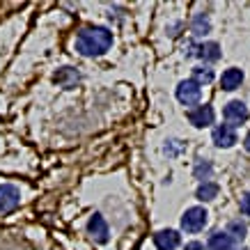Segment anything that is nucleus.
I'll list each match as a JSON object with an SVG mask.
<instances>
[{"label":"nucleus","instance_id":"obj_15","mask_svg":"<svg viewBox=\"0 0 250 250\" xmlns=\"http://www.w3.org/2000/svg\"><path fill=\"white\" fill-rule=\"evenodd\" d=\"M246 232H248V228H246V223H241V220H232L228 225V229H225V234H228L232 241H243V239H246Z\"/></svg>","mask_w":250,"mask_h":250},{"label":"nucleus","instance_id":"obj_4","mask_svg":"<svg viewBox=\"0 0 250 250\" xmlns=\"http://www.w3.org/2000/svg\"><path fill=\"white\" fill-rule=\"evenodd\" d=\"M223 117L228 122V126L234 129V126H239V124L248 120V108H246L243 101H229L228 106L223 108Z\"/></svg>","mask_w":250,"mask_h":250},{"label":"nucleus","instance_id":"obj_6","mask_svg":"<svg viewBox=\"0 0 250 250\" xmlns=\"http://www.w3.org/2000/svg\"><path fill=\"white\" fill-rule=\"evenodd\" d=\"M19 202H21L19 188L12 186V184H2V186H0V213L14 211L16 207H19Z\"/></svg>","mask_w":250,"mask_h":250},{"label":"nucleus","instance_id":"obj_18","mask_svg":"<svg viewBox=\"0 0 250 250\" xmlns=\"http://www.w3.org/2000/svg\"><path fill=\"white\" fill-rule=\"evenodd\" d=\"M184 250H207L205 248V243H200V241H190L184 246Z\"/></svg>","mask_w":250,"mask_h":250},{"label":"nucleus","instance_id":"obj_5","mask_svg":"<svg viewBox=\"0 0 250 250\" xmlns=\"http://www.w3.org/2000/svg\"><path fill=\"white\" fill-rule=\"evenodd\" d=\"M188 122L195 129H207L213 124V108L209 104H200V106L188 110Z\"/></svg>","mask_w":250,"mask_h":250},{"label":"nucleus","instance_id":"obj_1","mask_svg":"<svg viewBox=\"0 0 250 250\" xmlns=\"http://www.w3.org/2000/svg\"><path fill=\"white\" fill-rule=\"evenodd\" d=\"M113 46V32L108 28L94 25V28H83L76 37V51L83 58H99Z\"/></svg>","mask_w":250,"mask_h":250},{"label":"nucleus","instance_id":"obj_10","mask_svg":"<svg viewBox=\"0 0 250 250\" xmlns=\"http://www.w3.org/2000/svg\"><path fill=\"white\" fill-rule=\"evenodd\" d=\"M241 83H243V71L241 69H236V67L225 69V71H223V76H220V87H223L225 92L236 90Z\"/></svg>","mask_w":250,"mask_h":250},{"label":"nucleus","instance_id":"obj_20","mask_svg":"<svg viewBox=\"0 0 250 250\" xmlns=\"http://www.w3.org/2000/svg\"><path fill=\"white\" fill-rule=\"evenodd\" d=\"M243 147H246V149H248V152H250V133H248V136H246V140H243Z\"/></svg>","mask_w":250,"mask_h":250},{"label":"nucleus","instance_id":"obj_8","mask_svg":"<svg viewBox=\"0 0 250 250\" xmlns=\"http://www.w3.org/2000/svg\"><path fill=\"white\" fill-rule=\"evenodd\" d=\"M211 140L216 147H220V149H229V147L236 143V133L232 126H228V124H218V126L211 131Z\"/></svg>","mask_w":250,"mask_h":250},{"label":"nucleus","instance_id":"obj_11","mask_svg":"<svg viewBox=\"0 0 250 250\" xmlns=\"http://www.w3.org/2000/svg\"><path fill=\"white\" fill-rule=\"evenodd\" d=\"M53 81L58 85H62V87H74V85L81 81V76H78V71L76 69H71V67H62L58 74L53 76Z\"/></svg>","mask_w":250,"mask_h":250},{"label":"nucleus","instance_id":"obj_9","mask_svg":"<svg viewBox=\"0 0 250 250\" xmlns=\"http://www.w3.org/2000/svg\"><path fill=\"white\" fill-rule=\"evenodd\" d=\"M87 232H90V236L97 243H106L108 241V223L104 220V216L94 213L90 218V223H87Z\"/></svg>","mask_w":250,"mask_h":250},{"label":"nucleus","instance_id":"obj_12","mask_svg":"<svg viewBox=\"0 0 250 250\" xmlns=\"http://www.w3.org/2000/svg\"><path fill=\"white\" fill-rule=\"evenodd\" d=\"M232 248H234V241L225 232H216L207 241V250H232Z\"/></svg>","mask_w":250,"mask_h":250},{"label":"nucleus","instance_id":"obj_3","mask_svg":"<svg viewBox=\"0 0 250 250\" xmlns=\"http://www.w3.org/2000/svg\"><path fill=\"white\" fill-rule=\"evenodd\" d=\"M200 99H202V87L195 81L186 78V81H182V83L177 85V101L179 104H184V106H188V108H195V106H200Z\"/></svg>","mask_w":250,"mask_h":250},{"label":"nucleus","instance_id":"obj_16","mask_svg":"<svg viewBox=\"0 0 250 250\" xmlns=\"http://www.w3.org/2000/svg\"><path fill=\"white\" fill-rule=\"evenodd\" d=\"M190 81H195L200 87H202V85H209L213 81V71L209 67H193V76H190Z\"/></svg>","mask_w":250,"mask_h":250},{"label":"nucleus","instance_id":"obj_2","mask_svg":"<svg viewBox=\"0 0 250 250\" xmlns=\"http://www.w3.org/2000/svg\"><path fill=\"white\" fill-rule=\"evenodd\" d=\"M207 223H209V213L205 207H190L182 216V229L188 234H197L200 229H205Z\"/></svg>","mask_w":250,"mask_h":250},{"label":"nucleus","instance_id":"obj_14","mask_svg":"<svg viewBox=\"0 0 250 250\" xmlns=\"http://www.w3.org/2000/svg\"><path fill=\"white\" fill-rule=\"evenodd\" d=\"M218 184L213 182H202L200 186H197V200H202V202H211V200H216V195H218Z\"/></svg>","mask_w":250,"mask_h":250},{"label":"nucleus","instance_id":"obj_13","mask_svg":"<svg viewBox=\"0 0 250 250\" xmlns=\"http://www.w3.org/2000/svg\"><path fill=\"white\" fill-rule=\"evenodd\" d=\"M195 55H200L205 62H216L220 58V46L216 42H205V44L197 46Z\"/></svg>","mask_w":250,"mask_h":250},{"label":"nucleus","instance_id":"obj_7","mask_svg":"<svg viewBox=\"0 0 250 250\" xmlns=\"http://www.w3.org/2000/svg\"><path fill=\"white\" fill-rule=\"evenodd\" d=\"M179 243H182V236L177 229H161L154 234V246L156 250H174L179 248Z\"/></svg>","mask_w":250,"mask_h":250},{"label":"nucleus","instance_id":"obj_17","mask_svg":"<svg viewBox=\"0 0 250 250\" xmlns=\"http://www.w3.org/2000/svg\"><path fill=\"white\" fill-rule=\"evenodd\" d=\"M209 28H211V23H209V19H207L205 14H197L195 19H193V25H190L193 35H197V37L207 35V32H209Z\"/></svg>","mask_w":250,"mask_h":250},{"label":"nucleus","instance_id":"obj_19","mask_svg":"<svg viewBox=\"0 0 250 250\" xmlns=\"http://www.w3.org/2000/svg\"><path fill=\"white\" fill-rule=\"evenodd\" d=\"M241 211L250 216V193H248L246 197H241Z\"/></svg>","mask_w":250,"mask_h":250}]
</instances>
